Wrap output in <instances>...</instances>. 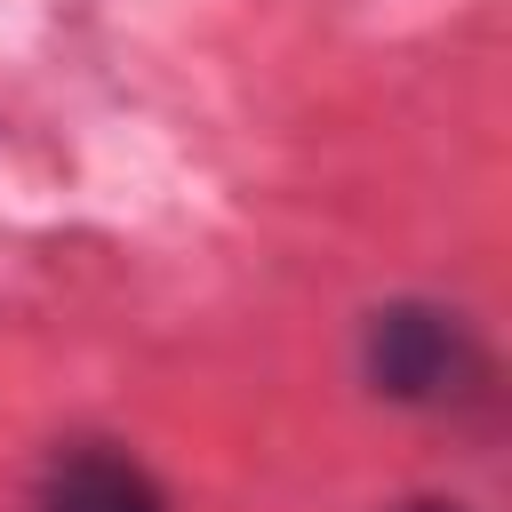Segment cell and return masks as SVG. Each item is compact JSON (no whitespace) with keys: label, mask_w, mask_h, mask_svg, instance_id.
I'll list each match as a JSON object with an SVG mask.
<instances>
[{"label":"cell","mask_w":512,"mask_h":512,"mask_svg":"<svg viewBox=\"0 0 512 512\" xmlns=\"http://www.w3.org/2000/svg\"><path fill=\"white\" fill-rule=\"evenodd\" d=\"M360 376L392 408L456 416L488 400V344L456 304L432 296H392L360 320Z\"/></svg>","instance_id":"1"},{"label":"cell","mask_w":512,"mask_h":512,"mask_svg":"<svg viewBox=\"0 0 512 512\" xmlns=\"http://www.w3.org/2000/svg\"><path fill=\"white\" fill-rule=\"evenodd\" d=\"M24 512H168V488L120 440H64L40 464Z\"/></svg>","instance_id":"2"},{"label":"cell","mask_w":512,"mask_h":512,"mask_svg":"<svg viewBox=\"0 0 512 512\" xmlns=\"http://www.w3.org/2000/svg\"><path fill=\"white\" fill-rule=\"evenodd\" d=\"M400 512H464V504H456V496H408Z\"/></svg>","instance_id":"3"}]
</instances>
